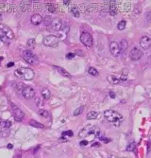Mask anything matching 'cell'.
I'll return each mask as SVG.
<instances>
[{
  "mask_svg": "<svg viewBox=\"0 0 151 158\" xmlns=\"http://www.w3.org/2000/svg\"><path fill=\"white\" fill-rule=\"evenodd\" d=\"M104 117L109 123L114 125L115 127H119L124 120L122 115L114 110H106L104 112Z\"/></svg>",
  "mask_w": 151,
  "mask_h": 158,
  "instance_id": "6da1fadb",
  "label": "cell"
},
{
  "mask_svg": "<svg viewBox=\"0 0 151 158\" xmlns=\"http://www.w3.org/2000/svg\"><path fill=\"white\" fill-rule=\"evenodd\" d=\"M51 28H52L53 30L56 31L57 33H63L65 34V35L68 33V31L70 29V28H69V26H68L67 24L59 18L53 19L52 24H51Z\"/></svg>",
  "mask_w": 151,
  "mask_h": 158,
  "instance_id": "7a4b0ae2",
  "label": "cell"
},
{
  "mask_svg": "<svg viewBox=\"0 0 151 158\" xmlns=\"http://www.w3.org/2000/svg\"><path fill=\"white\" fill-rule=\"evenodd\" d=\"M14 75L25 80H31L34 78V71L29 67H20L14 71Z\"/></svg>",
  "mask_w": 151,
  "mask_h": 158,
  "instance_id": "3957f363",
  "label": "cell"
},
{
  "mask_svg": "<svg viewBox=\"0 0 151 158\" xmlns=\"http://www.w3.org/2000/svg\"><path fill=\"white\" fill-rule=\"evenodd\" d=\"M43 44L48 47H57L59 45V39L55 35H47L43 40Z\"/></svg>",
  "mask_w": 151,
  "mask_h": 158,
  "instance_id": "277c9868",
  "label": "cell"
},
{
  "mask_svg": "<svg viewBox=\"0 0 151 158\" xmlns=\"http://www.w3.org/2000/svg\"><path fill=\"white\" fill-rule=\"evenodd\" d=\"M23 58L29 65H36L38 62V58L35 54H33L30 50H25L23 52Z\"/></svg>",
  "mask_w": 151,
  "mask_h": 158,
  "instance_id": "5b68a950",
  "label": "cell"
},
{
  "mask_svg": "<svg viewBox=\"0 0 151 158\" xmlns=\"http://www.w3.org/2000/svg\"><path fill=\"white\" fill-rule=\"evenodd\" d=\"M11 111H12L13 117H14V119L16 121L20 122L24 119V117H25L24 112L14 103H11Z\"/></svg>",
  "mask_w": 151,
  "mask_h": 158,
  "instance_id": "8992f818",
  "label": "cell"
},
{
  "mask_svg": "<svg viewBox=\"0 0 151 158\" xmlns=\"http://www.w3.org/2000/svg\"><path fill=\"white\" fill-rule=\"evenodd\" d=\"M97 130H95L94 127H91V126H88V127H85L84 129H82L78 134V136L80 138H86L88 136H95V132H97Z\"/></svg>",
  "mask_w": 151,
  "mask_h": 158,
  "instance_id": "52a82bcc",
  "label": "cell"
},
{
  "mask_svg": "<svg viewBox=\"0 0 151 158\" xmlns=\"http://www.w3.org/2000/svg\"><path fill=\"white\" fill-rule=\"evenodd\" d=\"M80 41L81 43L87 47H92L94 41H93V37L90 33L88 32H82L80 35Z\"/></svg>",
  "mask_w": 151,
  "mask_h": 158,
  "instance_id": "ba28073f",
  "label": "cell"
},
{
  "mask_svg": "<svg viewBox=\"0 0 151 158\" xmlns=\"http://www.w3.org/2000/svg\"><path fill=\"white\" fill-rule=\"evenodd\" d=\"M22 96L26 99H31L35 97V90L30 86L25 85L21 90Z\"/></svg>",
  "mask_w": 151,
  "mask_h": 158,
  "instance_id": "9c48e42d",
  "label": "cell"
},
{
  "mask_svg": "<svg viewBox=\"0 0 151 158\" xmlns=\"http://www.w3.org/2000/svg\"><path fill=\"white\" fill-rule=\"evenodd\" d=\"M0 31L5 35L9 40H12L14 38V34L13 31L11 30V29L10 27H8L5 24H0Z\"/></svg>",
  "mask_w": 151,
  "mask_h": 158,
  "instance_id": "30bf717a",
  "label": "cell"
},
{
  "mask_svg": "<svg viewBox=\"0 0 151 158\" xmlns=\"http://www.w3.org/2000/svg\"><path fill=\"white\" fill-rule=\"evenodd\" d=\"M142 56H143V52L141 51L138 47H133L132 49L130 50L129 57L132 61H138L141 59Z\"/></svg>",
  "mask_w": 151,
  "mask_h": 158,
  "instance_id": "8fae6325",
  "label": "cell"
},
{
  "mask_svg": "<svg viewBox=\"0 0 151 158\" xmlns=\"http://www.w3.org/2000/svg\"><path fill=\"white\" fill-rule=\"evenodd\" d=\"M109 50H111V53H112L114 57H118L120 54H121V50L119 48V46H118L117 42L112 41L109 45Z\"/></svg>",
  "mask_w": 151,
  "mask_h": 158,
  "instance_id": "7c38bea8",
  "label": "cell"
},
{
  "mask_svg": "<svg viewBox=\"0 0 151 158\" xmlns=\"http://www.w3.org/2000/svg\"><path fill=\"white\" fill-rule=\"evenodd\" d=\"M140 46L143 49H148L151 47V39L148 36H143L140 39Z\"/></svg>",
  "mask_w": 151,
  "mask_h": 158,
  "instance_id": "4fadbf2b",
  "label": "cell"
},
{
  "mask_svg": "<svg viewBox=\"0 0 151 158\" xmlns=\"http://www.w3.org/2000/svg\"><path fill=\"white\" fill-rule=\"evenodd\" d=\"M43 16L41 15V14H39V13H34L33 15L31 16V23L32 25H34V26H38V25H40V24L43 22Z\"/></svg>",
  "mask_w": 151,
  "mask_h": 158,
  "instance_id": "5bb4252c",
  "label": "cell"
},
{
  "mask_svg": "<svg viewBox=\"0 0 151 158\" xmlns=\"http://www.w3.org/2000/svg\"><path fill=\"white\" fill-rule=\"evenodd\" d=\"M54 68H55V70H57L59 74H60V75L63 76V77H67V78H70L71 77V75L68 73V71H66L64 68L60 67V66H54Z\"/></svg>",
  "mask_w": 151,
  "mask_h": 158,
  "instance_id": "9a60e30c",
  "label": "cell"
},
{
  "mask_svg": "<svg viewBox=\"0 0 151 158\" xmlns=\"http://www.w3.org/2000/svg\"><path fill=\"white\" fill-rule=\"evenodd\" d=\"M108 80H109V83H112V84H118L120 83V80L117 78V77H115L113 75H111L108 77Z\"/></svg>",
  "mask_w": 151,
  "mask_h": 158,
  "instance_id": "2e32d148",
  "label": "cell"
},
{
  "mask_svg": "<svg viewBox=\"0 0 151 158\" xmlns=\"http://www.w3.org/2000/svg\"><path fill=\"white\" fill-rule=\"evenodd\" d=\"M53 18L51 16H45L44 19H43V22H44V26L45 27H51V24H52Z\"/></svg>",
  "mask_w": 151,
  "mask_h": 158,
  "instance_id": "e0dca14e",
  "label": "cell"
},
{
  "mask_svg": "<svg viewBox=\"0 0 151 158\" xmlns=\"http://www.w3.org/2000/svg\"><path fill=\"white\" fill-rule=\"evenodd\" d=\"M118 46H119V48L121 50V52L125 51L126 48L128 47V42L126 41V40H121V42L118 44Z\"/></svg>",
  "mask_w": 151,
  "mask_h": 158,
  "instance_id": "ac0fdd59",
  "label": "cell"
},
{
  "mask_svg": "<svg viewBox=\"0 0 151 158\" xmlns=\"http://www.w3.org/2000/svg\"><path fill=\"white\" fill-rule=\"evenodd\" d=\"M45 8H46V10H48L49 12H55V11H56V8H55L54 4L51 2L45 3Z\"/></svg>",
  "mask_w": 151,
  "mask_h": 158,
  "instance_id": "d6986e66",
  "label": "cell"
},
{
  "mask_svg": "<svg viewBox=\"0 0 151 158\" xmlns=\"http://www.w3.org/2000/svg\"><path fill=\"white\" fill-rule=\"evenodd\" d=\"M97 117H98V113L95 111H92V112H89L88 114H87V119H95L97 118Z\"/></svg>",
  "mask_w": 151,
  "mask_h": 158,
  "instance_id": "ffe728a7",
  "label": "cell"
},
{
  "mask_svg": "<svg viewBox=\"0 0 151 158\" xmlns=\"http://www.w3.org/2000/svg\"><path fill=\"white\" fill-rule=\"evenodd\" d=\"M26 47H28L29 50L35 48V47H36V42H35V40H34V39H29V41H28V43H26Z\"/></svg>",
  "mask_w": 151,
  "mask_h": 158,
  "instance_id": "44dd1931",
  "label": "cell"
},
{
  "mask_svg": "<svg viewBox=\"0 0 151 158\" xmlns=\"http://www.w3.org/2000/svg\"><path fill=\"white\" fill-rule=\"evenodd\" d=\"M10 135V130L7 129V128H2L0 130V136L2 137H8Z\"/></svg>",
  "mask_w": 151,
  "mask_h": 158,
  "instance_id": "7402d4cb",
  "label": "cell"
},
{
  "mask_svg": "<svg viewBox=\"0 0 151 158\" xmlns=\"http://www.w3.org/2000/svg\"><path fill=\"white\" fill-rule=\"evenodd\" d=\"M42 96L44 97V99H48L51 97V94H50V91L47 88H44L42 90Z\"/></svg>",
  "mask_w": 151,
  "mask_h": 158,
  "instance_id": "603a6c76",
  "label": "cell"
},
{
  "mask_svg": "<svg viewBox=\"0 0 151 158\" xmlns=\"http://www.w3.org/2000/svg\"><path fill=\"white\" fill-rule=\"evenodd\" d=\"M29 124L33 126V127H36V128H44V125L39 123V122H37L36 120H34V119H31L30 121H29Z\"/></svg>",
  "mask_w": 151,
  "mask_h": 158,
  "instance_id": "cb8c5ba5",
  "label": "cell"
},
{
  "mask_svg": "<svg viewBox=\"0 0 151 158\" xmlns=\"http://www.w3.org/2000/svg\"><path fill=\"white\" fill-rule=\"evenodd\" d=\"M126 25H127L126 21L125 20H121L119 23L117 24V29H119V30H123V29H125Z\"/></svg>",
  "mask_w": 151,
  "mask_h": 158,
  "instance_id": "d4e9b609",
  "label": "cell"
},
{
  "mask_svg": "<svg viewBox=\"0 0 151 158\" xmlns=\"http://www.w3.org/2000/svg\"><path fill=\"white\" fill-rule=\"evenodd\" d=\"M39 114L42 116L43 117H44V118H47V117H49V113L46 111V110H44V109H41L39 111Z\"/></svg>",
  "mask_w": 151,
  "mask_h": 158,
  "instance_id": "484cf974",
  "label": "cell"
},
{
  "mask_svg": "<svg viewBox=\"0 0 151 158\" xmlns=\"http://www.w3.org/2000/svg\"><path fill=\"white\" fill-rule=\"evenodd\" d=\"M84 111V106H80V107H78V109H76L75 112H74V116H79V115H81L82 113H83Z\"/></svg>",
  "mask_w": 151,
  "mask_h": 158,
  "instance_id": "4316f807",
  "label": "cell"
},
{
  "mask_svg": "<svg viewBox=\"0 0 151 158\" xmlns=\"http://www.w3.org/2000/svg\"><path fill=\"white\" fill-rule=\"evenodd\" d=\"M70 11L75 17H77V18H78V17L80 16V13H79V11H78V10L77 8H72L70 10Z\"/></svg>",
  "mask_w": 151,
  "mask_h": 158,
  "instance_id": "83f0119b",
  "label": "cell"
},
{
  "mask_svg": "<svg viewBox=\"0 0 151 158\" xmlns=\"http://www.w3.org/2000/svg\"><path fill=\"white\" fill-rule=\"evenodd\" d=\"M88 73L92 76H97V75H98V71H97V70L95 69L94 67H90V68H89Z\"/></svg>",
  "mask_w": 151,
  "mask_h": 158,
  "instance_id": "f1b7e54d",
  "label": "cell"
},
{
  "mask_svg": "<svg viewBox=\"0 0 151 158\" xmlns=\"http://www.w3.org/2000/svg\"><path fill=\"white\" fill-rule=\"evenodd\" d=\"M11 126V122L10 121V120H3V123H2V125H1L0 127L7 128V129H9Z\"/></svg>",
  "mask_w": 151,
  "mask_h": 158,
  "instance_id": "f546056e",
  "label": "cell"
},
{
  "mask_svg": "<svg viewBox=\"0 0 151 158\" xmlns=\"http://www.w3.org/2000/svg\"><path fill=\"white\" fill-rule=\"evenodd\" d=\"M0 40L3 41L4 43H6V44H9V43H10V40H9L8 38H7V37H6L2 32H1V31H0Z\"/></svg>",
  "mask_w": 151,
  "mask_h": 158,
  "instance_id": "4dcf8cb0",
  "label": "cell"
},
{
  "mask_svg": "<svg viewBox=\"0 0 151 158\" xmlns=\"http://www.w3.org/2000/svg\"><path fill=\"white\" fill-rule=\"evenodd\" d=\"M135 148H136V143L135 142H132V143H130L129 145L128 146L127 150H128V151H133V150H135Z\"/></svg>",
  "mask_w": 151,
  "mask_h": 158,
  "instance_id": "1f68e13d",
  "label": "cell"
},
{
  "mask_svg": "<svg viewBox=\"0 0 151 158\" xmlns=\"http://www.w3.org/2000/svg\"><path fill=\"white\" fill-rule=\"evenodd\" d=\"M35 102H36L37 106L38 107L44 106V101H43L42 99H40V98H36V99H35Z\"/></svg>",
  "mask_w": 151,
  "mask_h": 158,
  "instance_id": "d6a6232c",
  "label": "cell"
},
{
  "mask_svg": "<svg viewBox=\"0 0 151 158\" xmlns=\"http://www.w3.org/2000/svg\"><path fill=\"white\" fill-rule=\"evenodd\" d=\"M63 135H69V136H73V132L72 131H66V132H63Z\"/></svg>",
  "mask_w": 151,
  "mask_h": 158,
  "instance_id": "836d02e7",
  "label": "cell"
},
{
  "mask_svg": "<svg viewBox=\"0 0 151 158\" xmlns=\"http://www.w3.org/2000/svg\"><path fill=\"white\" fill-rule=\"evenodd\" d=\"M74 57H75V54H74V53H68V54L66 55V58H67V59H73Z\"/></svg>",
  "mask_w": 151,
  "mask_h": 158,
  "instance_id": "e575fe53",
  "label": "cell"
},
{
  "mask_svg": "<svg viewBox=\"0 0 151 158\" xmlns=\"http://www.w3.org/2000/svg\"><path fill=\"white\" fill-rule=\"evenodd\" d=\"M80 146H87L88 145V141L87 140H82V141H80Z\"/></svg>",
  "mask_w": 151,
  "mask_h": 158,
  "instance_id": "d590c367",
  "label": "cell"
},
{
  "mask_svg": "<svg viewBox=\"0 0 151 158\" xmlns=\"http://www.w3.org/2000/svg\"><path fill=\"white\" fill-rule=\"evenodd\" d=\"M100 140H101V141H104L105 143H108V142H109V141H111V139H109V138H106V137H104V136L100 138Z\"/></svg>",
  "mask_w": 151,
  "mask_h": 158,
  "instance_id": "8d00e7d4",
  "label": "cell"
},
{
  "mask_svg": "<svg viewBox=\"0 0 151 158\" xmlns=\"http://www.w3.org/2000/svg\"><path fill=\"white\" fill-rule=\"evenodd\" d=\"M109 97H111L112 99H114L115 97H116V95H115L114 92H109Z\"/></svg>",
  "mask_w": 151,
  "mask_h": 158,
  "instance_id": "74e56055",
  "label": "cell"
},
{
  "mask_svg": "<svg viewBox=\"0 0 151 158\" xmlns=\"http://www.w3.org/2000/svg\"><path fill=\"white\" fill-rule=\"evenodd\" d=\"M13 65H14V62H9L8 65H7V66H8V67H11V66H13Z\"/></svg>",
  "mask_w": 151,
  "mask_h": 158,
  "instance_id": "f35d334b",
  "label": "cell"
},
{
  "mask_svg": "<svg viewBox=\"0 0 151 158\" xmlns=\"http://www.w3.org/2000/svg\"><path fill=\"white\" fill-rule=\"evenodd\" d=\"M92 147H100V144H99V143H94V144L92 145Z\"/></svg>",
  "mask_w": 151,
  "mask_h": 158,
  "instance_id": "ab89813d",
  "label": "cell"
},
{
  "mask_svg": "<svg viewBox=\"0 0 151 158\" xmlns=\"http://www.w3.org/2000/svg\"><path fill=\"white\" fill-rule=\"evenodd\" d=\"M63 3H64L65 5H68V4L70 3V1H68V0H64V1H63Z\"/></svg>",
  "mask_w": 151,
  "mask_h": 158,
  "instance_id": "60d3db41",
  "label": "cell"
},
{
  "mask_svg": "<svg viewBox=\"0 0 151 158\" xmlns=\"http://www.w3.org/2000/svg\"><path fill=\"white\" fill-rule=\"evenodd\" d=\"M7 148H8V149H12V145H11V144H9V145L7 146Z\"/></svg>",
  "mask_w": 151,
  "mask_h": 158,
  "instance_id": "b9f144b4",
  "label": "cell"
},
{
  "mask_svg": "<svg viewBox=\"0 0 151 158\" xmlns=\"http://www.w3.org/2000/svg\"><path fill=\"white\" fill-rule=\"evenodd\" d=\"M2 123H3V120L1 118H0V126H1V125H2Z\"/></svg>",
  "mask_w": 151,
  "mask_h": 158,
  "instance_id": "7bdbcfd3",
  "label": "cell"
},
{
  "mask_svg": "<svg viewBox=\"0 0 151 158\" xmlns=\"http://www.w3.org/2000/svg\"><path fill=\"white\" fill-rule=\"evenodd\" d=\"M1 60H2V58H1V57H0V61H1Z\"/></svg>",
  "mask_w": 151,
  "mask_h": 158,
  "instance_id": "ee69618b",
  "label": "cell"
}]
</instances>
